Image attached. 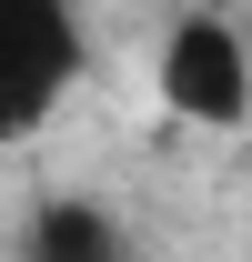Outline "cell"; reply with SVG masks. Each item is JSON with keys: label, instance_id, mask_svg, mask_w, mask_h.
Masks as SVG:
<instances>
[{"label": "cell", "instance_id": "cell-1", "mask_svg": "<svg viewBox=\"0 0 252 262\" xmlns=\"http://www.w3.org/2000/svg\"><path fill=\"white\" fill-rule=\"evenodd\" d=\"M91 81V20L81 0H0V151H20L71 111Z\"/></svg>", "mask_w": 252, "mask_h": 262}, {"label": "cell", "instance_id": "cell-3", "mask_svg": "<svg viewBox=\"0 0 252 262\" xmlns=\"http://www.w3.org/2000/svg\"><path fill=\"white\" fill-rule=\"evenodd\" d=\"M20 262H131V222L101 192H40L20 212Z\"/></svg>", "mask_w": 252, "mask_h": 262}, {"label": "cell", "instance_id": "cell-2", "mask_svg": "<svg viewBox=\"0 0 252 262\" xmlns=\"http://www.w3.org/2000/svg\"><path fill=\"white\" fill-rule=\"evenodd\" d=\"M152 101L182 131H242L252 121V31L232 10H182L152 40Z\"/></svg>", "mask_w": 252, "mask_h": 262}]
</instances>
